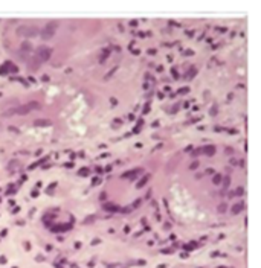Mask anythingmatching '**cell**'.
<instances>
[{"label": "cell", "mask_w": 261, "mask_h": 268, "mask_svg": "<svg viewBox=\"0 0 261 268\" xmlns=\"http://www.w3.org/2000/svg\"><path fill=\"white\" fill-rule=\"evenodd\" d=\"M96 244H99V239H95V241L92 242V245H96Z\"/></svg>", "instance_id": "cell-20"}, {"label": "cell", "mask_w": 261, "mask_h": 268, "mask_svg": "<svg viewBox=\"0 0 261 268\" xmlns=\"http://www.w3.org/2000/svg\"><path fill=\"white\" fill-rule=\"evenodd\" d=\"M243 193H244L243 187H238V189H235V191H234V195H232V197H241Z\"/></svg>", "instance_id": "cell-8"}, {"label": "cell", "mask_w": 261, "mask_h": 268, "mask_svg": "<svg viewBox=\"0 0 261 268\" xmlns=\"http://www.w3.org/2000/svg\"><path fill=\"white\" fill-rule=\"evenodd\" d=\"M18 32L20 34H25L26 37H35L37 34H38V29L34 28V26H31V28H20Z\"/></svg>", "instance_id": "cell-3"}, {"label": "cell", "mask_w": 261, "mask_h": 268, "mask_svg": "<svg viewBox=\"0 0 261 268\" xmlns=\"http://www.w3.org/2000/svg\"><path fill=\"white\" fill-rule=\"evenodd\" d=\"M148 110H150V105L147 104V105H145V110H144V113H148Z\"/></svg>", "instance_id": "cell-17"}, {"label": "cell", "mask_w": 261, "mask_h": 268, "mask_svg": "<svg viewBox=\"0 0 261 268\" xmlns=\"http://www.w3.org/2000/svg\"><path fill=\"white\" fill-rule=\"evenodd\" d=\"M109 53H110V50H109V49H105V50H104V53H101V57H99V61L104 63V61H105V58L109 57Z\"/></svg>", "instance_id": "cell-7"}, {"label": "cell", "mask_w": 261, "mask_h": 268, "mask_svg": "<svg viewBox=\"0 0 261 268\" xmlns=\"http://www.w3.org/2000/svg\"><path fill=\"white\" fill-rule=\"evenodd\" d=\"M223 186H225V189H227V187H229V175H226V177L223 178Z\"/></svg>", "instance_id": "cell-12"}, {"label": "cell", "mask_w": 261, "mask_h": 268, "mask_svg": "<svg viewBox=\"0 0 261 268\" xmlns=\"http://www.w3.org/2000/svg\"><path fill=\"white\" fill-rule=\"evenodd\" d=\"M206 174H214V169H211V168H209V169H206Z\"/></svg>", "instance_id": "cell-19"}, {"label": "cell", "mask_w": 261, "mask_h": 268, "mask_svg": "<svg viewBox=\"0 0 261 268\" xmlns=\"http://www.w3.org/2000/svg\"><path fill=\"white\" fill-rule=\"evenodd\" d=\"M105 210L115 212V210H118V207H116V206H113V204H107V206H105Z\"/></svg>", "instance_id": "cell-11"}, {"label": "cell", "mask_w": 261, "mask_h": 268, "mask_svg": "<svg viewBox=\"0 0 261 268\" xmlns=\"http://www.w3.org/2000/svg\"><path fill=\"white\" fill-rule=\"evenodd\" d=\"M31 47H32V46H31L29 43H23V44H22V50H23V52H29Z\"/></svg>", "instance_id": "cell-10"}, {"label": "cell", "mask_w": 261, "mask_h": 268, "mask_svg": "<svg viewBox=\"0 0 261 268\" xmlns=\"http://www.w3.org/2000/svg\"><path fill=\"white\" fill-rule=\"evenodd\" d=\"M222 180H223V177L220 175V174H217V175H214L212 181H214V184H220V183H222Z\"/></svg>", "instance_id": "cell-9"}, {"label": "cell", "mask_w": 261, "mask_h": 268, "mask_svg": "<svg viewBox=\"0 0 261 268\" xmlns=\"http://www.w3.org/2000/svg\"><path fill=\"white\" fill-rule=\"evenodd\" d=\"M197 166H199V162H194V163L189 166V169H192V171H194V169H197Z\"/></svg>", "instance_id": "cell-14"}, {"label": "cell", "mask_w": 261, "mask_h": 268, "mask_svg": "<svg viewBox=\"0 0 261 268\" xmlns=\"http://www.w3.org/2000/svg\"><path fill=\"white\" fill-rule=\"evenodd\" d=\"M51 49L49 47H40L38 50H37V53H35V57H37V59L40 63H43V61H48L49 59V57H51Z\"/></svg>", "instance_id": "cell-1"}, {"label": "cell", "mask_w": 261, "mask_h": 268, "mask_svg": "<svg viewBox=\"0 0 261 268\" xmlns=\"http://www.w3.org/2000/svg\"><path fill=\"white\" fill-rule=\"evenodd\" d=\"M32 108H40V104H37V102H31V104H28V105L20 107V108H12V110H14V111H12V114H14V113H18V114H26V113L31 111Z\"/></svg>", "instance_id": "cell-2"}, {"label": "cell", "mask_w": 261, "mask_h": 268, "mask_svg": "<svg viewBox=\"0 0 261 268\" xmlns=\"http://www.w3.org/2000/svg\"><path fill=\"white\" fill-rule=\"evenodd\" d=\"M130 24L131 26H138V22H136V20H133V22H130Z\"/></svg>", "instance_id": "cell-18"}, {"label": "cell", "mask_w": 261, "mask_h": 268, "mask_svg": "<svg viewBox=\"0 0 261 268\" xmlns=\"http://www.w3.org/2000/svg\"><path fill=\"white\" fill-rule=\"evenodd\" d=\"M203 152H206L208 156H211V154H214V152H215V146H212V145L205 146V148H203Z\"/></svg>", "instance_id": "cell-6"}, {"label": "cell", "mask_w": 261, "mask_h": 268, "mask_svg": "<svg viewBox=\"0 0 261 268\" xmlns=\"http://www.w3.org/2000/svg\"><path fill=\"white\" fill-rule=\"evenodd\" d=\"M55 28H57V24L55 23H49L48 26L44 28V31H43V35H44V38H49L53 32H55Z\"/></svg>", "instance_id": "cell-4"}, {"label": "cell", "mask_w": 261, "mask_h": 268, "mask_svg": "<svg viewBox=\"0 0 261 268\" xmlns=\"http://www.w3.org/2000/svg\"><path fill=\"white\" fill-rule=\"evenodd\" d=\"M115 72H116V69H112V70H110V73H109V75H107V76H105V79H107V78H110V76L113 75V73H115Z\"/></svg>", "instance_id": "cell-16"}, {"label": "cell", "mask_w": 261, "mask_h": 268, "mask_svg": "<svg viewBox=\"0 0 261 268\" xmlns=\"http://www.w3.org/2000/svg\"><path fill=\"white\" fill-rule=\"evenodd\" d=\"M148 178H150L148 175H145V177H144V180H140V181L138 183V187H142V186H144V184L147 183V180H148Z\"/></svg>", "instance_id": "cell-13"}, {"label": "cell", "mask_w": 261, "mask_h": 268, "mask_svg": "<svg viewBox=\"0 0 261 268\" xmlns=\"http://www.w3.org/2000/svg\"><path fill=\"white\" fill-rule=\"evenodd\" d=\"M226 210V204H220V209H218V212H225Z\"/></svg>", "instance_id": "cell-15"}, {"label": "cell", "mask_w": 261, "mask_h": 268, "mask_svg": "<svg viewBox=\"0 0 261 268\" xmlns=\"http://www.w3.org/2000/svg\"><path fill=\"white\" fill-rule=\"evenodd\" d=\"M243 207H244V203L234 204V206H232V213H238V212H241V210H243Z\"/></svg>", "instance_id": "cell-5"}]
</instances>
